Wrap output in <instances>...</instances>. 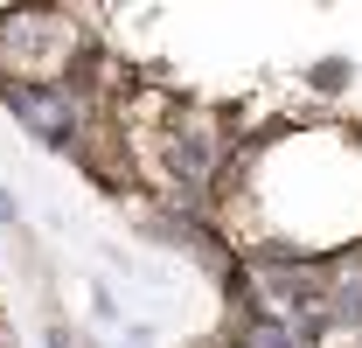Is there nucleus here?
Segmentation results:
<instances>
[{"label": "nucleus", "instance_id": "nucleus-1", "mask_svg": "<svg viewBox=\"0 0 362 348\" xmlns=\"http://www.w3.org/2000/svg\"><path fill=\"white\" fill-rule=\"evenodd\" d=\"M77 49L84 42L70 35L63 14H42V7H7L0 14V77H14V84H42V77L56 84Z\"/></svg>", "mask_w": 362, "mask_h": 348}, {"label": "nucleus", "instance_id": "nucleus-2", "mask_svg": "<svg viewBox=\"0 0 362 348\" xmlns=\"http://www.w3.org/2000/svg\"><path fill=\"white\" fill-rule=\"evenodd\" d=\"M7 112L49 146H77V91L63 84H7Z\"/></svg>", "mask_w": 362, "mask_h": 348}, {"label": "nucleus", "instance_id": "nucleus-3", "mask_svg": "<svg viewBox=\"0 0 362 348\" xmlns=\"http://www.w3.org/2000/svg\"><path fill=\"white\" fill-rule=\"evenodd\" d=\"M160 146H168V174H181V181H216V168H223V139L209 119H175Z\"/></svg>", "mask_w": 362, "mask_h": 348}]
</instances>
